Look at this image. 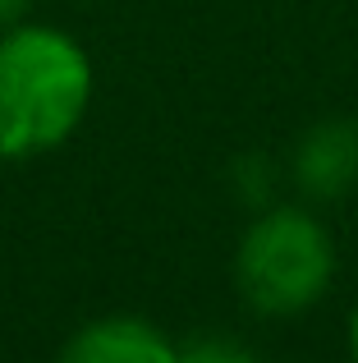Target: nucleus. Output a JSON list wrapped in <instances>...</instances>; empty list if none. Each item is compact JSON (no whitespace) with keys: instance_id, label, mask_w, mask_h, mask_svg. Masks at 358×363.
<instances>
[{"instance_id":"nucleus-1","label":"nucleus","mask_w":358,"mask_h":363,"mask_svg":"<svg viewBox=\"0 0 358 363\" xmlns=\"http://www.w3.org/2000/svg\"><path fill=\"white\" fill-rule=\"evenodd\" d=\"M92 101L88 51L46 23L0 33V157L51 152L79 129Z\"/></svg>"},{"instance_id":"nucleus-5","label":"nucleus","mask_w":358,"mask_h":363,"mask_svg":"<svg viewBox=\"0 0 358 363\" xmlns=\"http://www.w3.org/2000/svg\"><path fill=\"white\" fill-rule=\"evenodd\" d=\"M179 363H258V354L243 350L239 340L207 336V340H193L188 350H179Z\"/></svg>"},{"instance_id":"nucleus-7","label":"nucleus","mask_w":358,"mask_h":363,"mask_svg":"<svg viewBox=\"0 0 358 363\" xmlns=\"http://www.w3.org/2000/svg\"><path fill=\"white\" fill-rule=\"evenodd\" d=\"M350 354L358 363V308H354V318H350Z\"/></svg>"},{"instance_id":"nucleus-4","label":"nucleus","mask_w":358,"mask_h":363,"mask_svg":"<svg viewBox=\"0 0 358 363\" xmlns=\"http://www.w3.org/2000/svg\"><path fill=\"white\" fill-rule=\"evenodd\" d=\"M299 184L313 198H340L358 179V124L326 120L299 143Z\"/></svg>"},{"instance_id":"nucleus-2","label":"nucleus","mask_w":358,"mask_h":363,"mask_svg":"<svg viewBox=\"0 0 358 363\" xmlns=\"http://www.w3.org/2000/svg\"><path fill=\"white\" fill-rule=\"evenodd\" d=\"M335 272L331 235L317 216L294 207H271L243 230L234 281L239 294L267 318H289L322 299Z\"/></svg>"},{"instance_id":"nucleus-6","label":"nucleus","mask_w":358,"mask_h":363,"mask_svg":"<svg viewBox=\"0 0 358 363\" xmlns=\"http://www.w3.org/2000/svg\"><path fill=\"white\" fill-rule=\"evenodd\" d=\"M23 5L28 0H0V28H14L18 14H23Z\"/></svg>"},{"instance_id":"nucleus-3","label":"nucleus","mask_w":358,"mask_h":363,"mask_svg":"<svg viewBox=\"0 0 358 363\" xmlns=\"http://www.w3.org/2000/svg\"><path fill=\"white\" fill-rule=\"evenodd\" d=\"M55 363H179V350L143 318H101L74 331Z\"/></svg>"}]
</instances>
